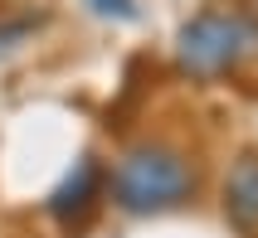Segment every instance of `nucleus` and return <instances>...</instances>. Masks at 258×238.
<instances>
[{
  "instance_id": "f257e3e1",
  "label": "nucleus",
  "mask_w": 258,
  "mask_h": 238,
  "mask_svg": "<svg viewBox=\"0 0 258 238\" xmlns=\"http://www.w3.org/2000/svg\"><path fill=\"white\" fill-rule=\"evenodd\" d=\"M107 195L122 214H166L195 195V166L166 141L132 146L107 175Z\"/></svg>"
},
{
  "instance_id": "f03ea898",
  "label": "nucleus",
  "mask_w": 258,
  "mask_h": 238,
  "mask_svg": "<svg viewBox=\"0 0 258 238\" xmlns=\"http://www.w3.org/2000/svg\"><path fill=\"white\" fill-rule=\"evenodd\" d=\"M180 63L190 73H229L258 49V20L239 5H210L180 25Z\"/></svg>"
},
{
  "instance_id": "7ed1b4c3",
  "label": "nucleus",
  "mask_w": 258,
  "mask_h": 238,
  "mask_svg": "<svg viewBox=\"0 0 258 238\" xmlns=\"http://www.w3.org/2000/svg\"><path fill=\"white\" fill-rule=\"evenodd\" d=\"M107 195V180H102V166L98 161H78V166L69 170V175H63V180L54 185V195H49V204H44V209H49V219H54L58 228H83L88 219H93V209H98V199Z\"/></svg>"
},
{
  "instance_id": "20e7f679",
  "label": "nucleus",
  "mask_w": 258,
  "mask_h": 238,
  "mask_svg": "<svg viewBox=\"0 0 258 238\" xmlns=\"http://www.w3.org/2000/svg\"><path fill=\"white\" fill-rule=\"evenodd\" d=\"M224 214L234 228L258 233V151H244L224 180Z\"/></svg>"
},
{
  "instance_id": "39448f33",
  "label": "nucleus",
  "mask_w": 258,
  "mask_h": 238,
  "mask_svg": "<svg viewBox=\"0 0 258 238\" xmlns=\"http://www.w3.org/2000/svg\"><path fill=\"white\" fill-rule=\"evenodd\" d=\"M34 25H39V20H29V15H20V20H0V58L15 54V49L34 34Z\"/></svg>"
},
{
  "instance_id": "423d86ee",
  "label": "nucleus",
  "mask_w": 258,
  "mask_h": 238,
  "mask_svg": "<svg viewBox=\"0 0 258 238\" xmlns=\"http://www.w3.org/2000/svg\"><path fill=\"white\" fill-rule=\"evenodd\" d=\"M83 5H93V15H102V20H122V25L142 20L137 0H83Z\"/></svg>"
}]
</instances>
